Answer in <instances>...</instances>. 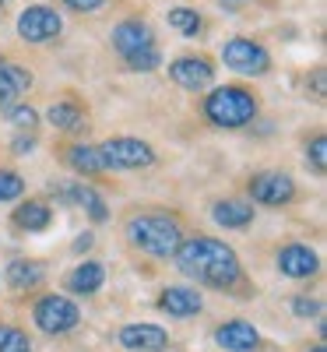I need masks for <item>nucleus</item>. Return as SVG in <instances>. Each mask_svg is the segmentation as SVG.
Segmentation results:
<instances>
[{
    "mask_svg": "<svg viewBox=\"0 0 327 352\" xmlns=\"http://www.w3.org/2000/svg\"><path fill=\"white\" fill-rule=\"evenodd\" d=\"M212 215L225 229H243V226L253 222V204H247V201H218Z\"/></svg>",
    "mask_w": 327,
    "mask_h": 352,
    "instance_id": "f3484780",
    "label": "nucleus"
},
{
    "mask_svg": "<svg viewBox=\"0 0 327 352\" xmlns=\"http://www.w3.org/2000/svg\"><path fill=\"white\" fill-rule=\"evenodd\" d=\"M28 88H32V74H28L25 67H18V64L0 60V106L18 102V96L28 92Z\"/></svg>",
    "mask_w": 327,
    "mask_h": 352,
    "instance_id": "2eb2a0df",
    "label": "nucleus"
},
{
    "mask_svg": "<svg viewBox=\"0 0 327 352\" xmlns=\"http://www.w3.org/2000/svg\"><path fill=\"white\" fill-rule=\"evenodd\" d=\"M8 282H11V289H32V285H39L43 282V264L39 261H11Z\"/></svg>",
    "mask_w": 327,
    "mask_h": 352,
    "instance_id": "aec40b11",
    "label": "nucleus"
},
{
    "mask_svg": "<svg viewBox=\"0 0 327 352\" xmlns=\"http://www.w3.org/2000/svg\"><path fill=\"white\" fill-rule=\"evenodd\" d=\"M317 352H324V345H320V349H317Z\"/></svg>",
    "mask_w": 327,
    "mask_h": 352,
    "instance_id": "2f4dec72",
    "label": "nucleus"
},
{
    "mask_svg": "<svg viewBox=\"0 0 327 352\" xmlns=\"http://www.w3.org/2000/svg\"><path fill=\"white\" fill-rule=\"evenodd\" d=\"M120 345L134 352H159V349H169V335L159 324H127L120 331Z\"/></svg>",
    "mask_w": 327,
    "mask_h": 352,
    "instance_id": "f8f14e48",
    "label": "nucleus"
},
{
    "mask_svg": "<svg viewBox=\"0 0 327 352\" xmlns=\"http://www.w3.org/2000/svg\"><path fill=\"white\" fill-rule=\"evenodd\" d=\"M169 28H176V32L187 36V39H197V32H201V14H197L194 8H172V11H169Z\"/></svg>",
    "mask_w": 327,
    "mask_h": 352,
    "instance_id": "4be33fe9",
    "label": "nucleus"
},
{
    "mask_svg": "<svg viewBox=\"0 0 327 352\" xmlns=\"http://www.w3.org/2000/svg\"><path fill=\"white\" fill-rule=\"evenodd\" d=\"M11 124H14V127H32V124H36V109H32V106L11 109Z\"/></svg>",
    "mask_w": 327,
    "mask_h": 352,
    "instance_id": "cd10ccee",
    "label": "nucleus"
},
{
    "mask_svg": "<svg viewBox=\"0 0 327 352\" xmlns=\"http://www.w3.org/2000/svg\"><path fill=\"white\" fill-rule=\"evenodd\" d=\"M250 197L260 204H289L295 197V184L285 173H257L250 180Z\"/></svg>",
    "mask_w": 327,
    "mask_h": 352,
    "instance_id": "6e6552de",
    "label": "nucleus"
},
{
    "mask_svg": "<svg viewBox=\"0 0 327 352\" xmlns=\"http://www.w3.org/2000/svg\"><path fill=\"white\" fill-rule=\"evenodd\" d=\"M14 152H32V138H14Z\"/></svg>",
    "mask_w": 327,
    "mask_h": 352,
    "instance_id": "7c9ffc66",
    "label": "nucleus"
},
{
    "mask_svg": "<svg viewBox=\"0 0 327 352\" xmlns=\"http://www.w3.org/2000/svg\"><path fill=\"white\" fill-rule=\"evenodd\" d=\"M127 236L134 247H141L152 257H172L176 247H180V226L169 215H134L127 222Z\"/></svg>",
    "mask_w": 327,
    "mask_h": 352,
    "instance_id": "f03ea898",
    "label": "nucleus"
},
{
    "mask_svg": "<svg viewBox=\"0 0 327 352\" xmlns=\"http://www.w3.org/2000/svg\"><path fill=\"white\" fill-rule=\"evenodd\" d=\"M71 197H74V201H78L81 208H84L88 215H92L95 222H106V219H109V212H106L102 197H99V194H95L92 187H74V190H71Z\"/></svg>",
    "mask_w": 327,
    "mask_h": 352,
    "instance_id": "5701e85b",
    "label": "nucleus"
},
{
    "mask_svg": "<svg viewBox=\"0 0 327 352\" xmlns=\"http://www.w3.org/2000/svg\"><path fill=\"white\" fill-rule=\"evenodd\" d=\"M0 8H4V0H0Z\"/></svg>",
    "mask_w": 327,
    "mask_h": 352,
    "instance_id": "473e14b6",
    "label": "nucleus"
},
{
    "mask_svg": "<svg viewBox=\"0 0 327 352\" xmlns=\"http://www.w3.org/2000/svg\"><path fill=\"white\" fill-rule=\"evenodd\" d=\"M21 190H25L21 176L11 169H0V201H14V197H21Z\"/></svg>",
    "mask_w": 327,
    "mask_h": 352,
    "instance_id": "a878e982",
    "label": "nucleus"
},
{
    "mask_svg": "<svg viewBox=\"0 0 327 352\" xmlns=\"http://www.w3.org/2000/svg\"><path fill=\"white\" fill-rule=\"evenodd\" d=\"M0 352H32V342L21 328H0Z\"/></svg>",
    "mask_w": 327,
    "mask_h": 352,
    "instance_id": "b1692460",
    "label": "nucleus"
},
{
    "mask_svg": "<svg viewBox=\"0 0 327 352\" xmlns=\"http://www.w3.org/2000/svg\"><path fill=\"white\" fill-rule=\"evenodd\" d=\"M124 60H127L131 71H155L162 64V53H159V46H148V50H137V53L124 56Z\"/></svg>",
    "mask_w": 327,
    "mask_h": 352,
    "instance_id": "393cba45",
    "label": "nucleus"
},
{
    "mask_svg": "<svg viewBox=\"0 0 327 352\" xmlns=\"http://www.w3.org/2000/svg\"><path fill=\"white\" fill-rule=\"evenodd\" d=\"M169 74L180 88H190V92H201L215 81V67L204 60V56H180L176 64H169Z\"/></svg>",
    "mask_w": 327,
    "mask_h": 352,
    "instance_id": "1a4fd4ad",
    "label": "nucleus"
},
{
    "mask_svg": "<svg viewBox=\"0 0 327 352\" xmlns=\"http://www.w3.org/2000/svg\"><path fill=\"white\" fill-rule=\"evenodd\" d=\"M204 113H207V120L218 124V127H243L257 116V99L240 85H222L215 92H207Z\"/></svg>",
    "mask_w": 327,
    "mask_h": 352,
    "instance_id": "7ed1b4c3",
    "label": "nucleus"
},
{
    "mask_svg": "<svg viewBox=\"0 0 327 352\" xmlns=\"http://www.w3.org/2000/svg\"><path fill=\"white\" fill-rule=\"evenodd\" d=\"M81 320V310L67 296H43L36 303V324L46 335H64Z\"/></svg>",
    "mask_w": 327,
    "mask_h": 352,
    "instance_id": "0eeeda50",
    "label": "nucleus"
},
{
    "mask_svg": "<svg viewBox=\"0 0 327 352\" xmlns=\"http://www.w3.org/2000/svg\"><path fill=\"white\" fill-rule=\"evenodd\" d=\"M64 32V18L46 4H32L18 14V36L25 43H49Z\"/></svg>",
    "mask_w": 327,
    "mask_h": 352,
    "instance_id": "39448f33",
    "label": "nucleus"
},
{
    "mask_svg": "<svg viewBox=\"0 0 327 352\" xmlns=\"http://www.w3.org/2000/svg\"><path fill=\"white\" fill-rule=\"evenodd\" d=\"M176 264L180 272L204 282V285H232L240 282V261H236V250L218 243V240H207V236H197V240H187L176 247Z\"/></svg>",
    "mask_w": 327,
    "mask_h": 352,
    "instance_id": "f257e3e1",
    "label": "nucleus"
},
{
    "mask_svg": "<svg viewBox=\"0 0 327 352\" xmlns=\"http://www.w3.org/2000/svg\"><path fill=\"white\" fill-rule=\"evenodd\" d=\"M159 307H162L169 317H194V314L204 307V300H201V292H197V289H187V285H169V289H162Z\"/></svg>",
    "mask_w": 327,
    "mask_h": 352,
    "instance_id": "4468645a",
    "label": "nucleus"
},
{
    "mask_svg": "<svg viewBox=\"0 0 327 352\" xmlns=\"http://www.w3.org/2000/svg\"><path fill=\"white\" fill-rule=\"evenodd\" d=\"M310 159H313L317 173H327V141H324V138H313V144H310Z\"/></svg>",
    "mask_w": 327,
    "mask_h": 352,
    "instance_id": "bb28decb",
    "label": "nucleus"
},
{
    "mask_svg": "<svg viewBox=\"0 0 327 352\" xmlns=\"http://www.w3.org/2000/svg\"><path fill=\"white\" fill-rule=\"evenodd\" d=\"M99 152L106 159V169L109 166H116V169H141V166L155 162L152 144L141 141V138H113V141L99 144Z\"/></svg>",
    "mask_w": 327,
    "mask_h": 352,
    "instance_id": "20e7f679",
    "label": "nucleus"
},
{
    "mask_svg": "<svg viewBox=\"0 0 327 352\" xmlns=\"http://www.w3.org/2000/svg\"><path fill=\"white\" fill-rule=\"evenodd\" d=\"M215 342L225 352H257L260 349V335H257L253 324H247V320H229V324H222L215 331Z\"/></svg>",
    "mask_w": 327,
    "mask_h": 352,
    "instance_id": "9b49d317",
    "label": "nucleus"
},
{
    "mask_svg": "<svg viewBox=\"0 0 327 352\" xmlns=\"http://www.w3.org/2000/svg\"><path fill=\"white\" fill-rule=\"evenodd\" d=\"M148 46H155V36H152V28H148L144 21L127 18V21H120L113 28V50L120 56H131V53L148 50Z\"/></svg>",
    "mask_w": 327,
    "mask_h": 352,
    "instance_id": "9d476101",
    "label": "nucleus"
},
{
    "mask_svg": "<svg viewBox=\"0 0 327 352\" xmlns=\"http://www.w3.org/2000/svg\"><path fill=\"white\" fill-rule=\"evenodd\" d=\"M222 60L229 71L236 74H264L267 67H271V56H267V50L253 39H229L222 46Z\"/></svg>",
    "mask_w": 327,
    "mask_h": 352,
    "instance_id": "423d86ee",
    "label": "nucleus"
},
{
    "mask_svg": "<svg viewBox=\"0 0 327 352\" xmlns=\"http://www.w3.org/2000/svg\"><path fill=\"white\" fill-rule=\"evenodd\" d=\"M67 162L78 173H102L106 169V159H102V152L95 148V144H74V148L67 152Z\"/></svg>",
    "mask_w": 327,
    "mask_h": 352,
    "instance_id": "a211bd4d",
    "label": "nucleus"
},
{
    "mask_svg": "<svg viewBox=\"0 0 327 352\" xmlns=\"http://www.w3.org/2000/svg\"><path fill=\"white\" fill-rule=\"evenodd\" d=\"M102 278H106L102 264H95V261H84V264H78V268L67 275V289H71V292H78V296H88V292L102 289Z\"/></svg>",
    "mask_w": 327,
    "mask_h": 352,
    "instance_id": "dca6fc26",
    "label": "nucleus"
},
{
    "mask_svg": "<svg viewBox=\"0 0 327 352\" xmlns=\"http://www.w3.org/2000/svg\"><path fill=\"white\" fill-rule=\"evenodd\" d=\"M67 8H74V11H99L106 0H64Z\"/></svg>",
    "mask_w": 327,
    "mask_h": 352,
    "instance_id": "c756f323",
    "label": "nucleus"
},
{
    "mask_svg": "<svg viewBox=\"0 0 327 352\" xmlns=\"http://www.w3.org/2000/svg\"><path fill=\"white\" fill-rule=\"evenodd\" d=\"M292 310L300 314V317H313V314H320V303H313V300H295Z\"/></svg>",
    "mask_w": 327,
    "mask_h": 352,
    "instance_id": "c85d7f7f",
    "label": "nucleus"
},
{
    "mask_svg": "<svg viewBox=\"0 0 327 352\" xmlns=\"http://www.w3.org/2000/svg\"><path fill=\"white\" fill-rule=\"evenodd\" d=\"M46 116H49V124H53L56 131H78L81 120H84V113H81L74 102H53Z\"/></svg>",
    "mask_w": 327,
    "mask_h": 352,
    "instance_id": "412c9836",
    "label": "nucleus"
},
{
    "mask_svg": "<svg viewBox=\"0 0 327 352\" xmlns=\"http://www.w3.org/2000/svg\"><path fill=\"white\" fill-rule=\"evenodd\" d=\"M278 268H282V275H289V278H310V275L320 268V261H317V254H313L310 247L289 243V247H282V254H278Z\"/></svg>",
    "mask_w": 327,
    "mask_h": 352,
    "instance_id": "ddd939ff",
    "label": "nucleus"
},
{
    "mask_svg": "<svg viewBox=\"0 0 327 352\" xmlns=\"http://www.w3.org/2000/svg\"><path fill=\"white\" fill-rule=\"evenodd\" d=\"M49 208L43 201H28V204H18V212H14V222L21 226V229H28V232H39V229H46L49 226Z\"/></svg>",
    "mask_w": 327,
    "mask_h": 352,
    "instance_id": "6ab92c4d",
    "label": "nucleus"
}]
</instances>
